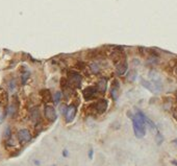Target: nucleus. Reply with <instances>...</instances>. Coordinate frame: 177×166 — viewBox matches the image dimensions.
I'll list each match as a JSON object with an SVG mask.
<instances>
[{
    "label": "nucleus",
    "instance_id": "20",
    "mask_svg": "<svg viewBox=\"0 0 177 166\" xmlns=\"http://www.w3.org/2000/svg\"><path fill=\"white\" fill-rule=\"evenodd\" d=\"M156 142H157V144H160L162 142H163V140H164V138H163V136L160 134V133H157V135H156Z\"/></svg>",
    "mask_w": 177,
    "mask_h": 166
},
{
    "label": "nucleus",
    "instance_id": "16",
    "mask_svg": "<svg viewBox=\"0 0 177 166\" xmlns=\"http://www.w3.org/2000/svg\"><path fill=\"white\" fill-rule=\"evenodd\" d=\"M90 71L92 72V73H94V74L99 73L100 66L98 65V64H96V63H92V64L90 65Z\"/></svg>",
    "mask_w": 177,
    "mask_h": 166
},
{
    "label": "nucleus",
    "instance_id": "18",
    "mask_svg": "<svg viewBox=\"0 0 177 166\" xmlns=\"http://www.w3.org/2000/svg\"><path fill=\"white\" fill-rule=\"evenodd\" d=\"M52 100L54 101V103H55V105H57V103H61V100H62V92H56L55 94H54L53 97H52Z\"/></svg>",
    "mask_w": 177,
    "mask_h": 166
},
{
    "label": "nucleus",
    "instance_id": "6",
    "mask_svg": "<svg viewBox=\"0 0 177 166\" xmlns=\"http://www.w3.org/2000/svg\"><path fill=\"white\" fill-rule=\"evenodd\" d=\"M92 107L95 109V111L98 113V114H102L107 110V107H108V101L106 99H99L97 103H95L94 105H92Z\"/></svg>",
    "mask_w": 177,
    "mask_h": 166
},
{
    "label": "nucleus",
    "instance_id": "17",
    "mask_svg": "<svg viewBox=\"0 0 177 166\" xmlns=\"http://www.w3.org/2000/svg\"><path fill=\"white\" fill-rule=\"evenodd\" d=\"M142 84H143V86L145 87V88H147L148 90H150L151 92H155V89L153 88V85L151 83H149V82H147V81H145V79H142Z\"/></svg>",
    "mask_w": 177,
    "mask_h": 166
},
{
    "label": "nucleus",
    "instance_id": "4",
    "mask_svg": "<svg viewBox=\"0 0 177 166\" xmlns=\"http://www.w3.org/2000/svg\"><path fill=\"white\" fill-rule=\"evenodd\" d=\"M76 112H77V108L75 105H70L67 107L65 111V119L67 122H72L76 116Z\"/></svg>",
    "mask_w": 177,
    "mask_h": 166
},
{
    "label": "nucleus",
    "instance_id": "12",
    "mask_svg": "<svg viewBox=\"0 0 177 166\" xmlns=\"http://www.w3.org/2000/svg\"><path fill=\"white\" fill-rule=\"evenodd\" d=\"M7 100H8V96H7L6 91L3 90V89H0V106L6 107Z\"/></svg>",
    "mask_w": 177,
    "mask_h": 166
},
{
    "label": "nucleus",
    "instance_id": "19",
    "mask_svg": "<svg viewBox=\"0 0 177 166\" xmlns=\"http://www.w3.org/2000/svg\"><path fill=\"white\" fill-rule=\"evenodd\" d=\"M29 75H30V73H29L28 71H26V72H25V73L23 74V75H22V84H23V85H24V84L26 83V81L28 79Z\"/></svg>",
    "mask_w": 177,
    "mask_h": 166
},
{
    "label": "nucleus",
    "instance_id": "5",
    "mask_svg": "<svg viewBox=\"0 0 177 166\" xmlns=\"http://www.w3.org/2000/svg\"><path fill=\"white\" fill-rule=\"evenodd\" d=\"M17 137H18V140H19L20 143L24 144V143H27L31 140V134L29 132L27 129H21L18 132L17 134Z\"/></svg>",
    "mask_w": 177,
    "mask_h": 166
},
{
    "label": "nucleus",
    "instance_id": "3",
    "mask_svg": "<svg viewBox=\"0 0 177 166\" xmlns=\"http://www.w3.org/2000/svg\"><path fill=\"white\" fill-rule=\"evenodd\" d=\"M44 114H45V117H46L50 122H54L56 120V118H57V114H56L55 109H54L53 106H51V105L45 106Z\"/></svg>",
    "mask_w": 177,
    "mask_h": 166
},
{
    "label": "nucleus",
    "instance_id": "11",
    "mask_svg": "<svg viewBox=\"0 0 177 166\" xmlns=\"http://www.w3.org/2000/svg\"><path fill=\"white\" fill-rule=\"evenodd\" d=\"M40 95H41L42 99H43L44 103H49L50 100H52V96H51V93L48 89H44L40 92Z\"/></svg>",
    "mask_w": 177,
    "mask_h": 166
},
{
    "label": "nucleus",
    "instance_id": "8",
    "mask_svg": "<svg viewBox=\"0 0 177 166\" xmlns=\"http://www.w3.org/2000/svg\"><path fill=\"white\" fill-rule=\"evenodd\" d=\"M127 69H128V64L126 62V59L122 60L116 64V72L119 75H124L127 72Z\"/></svg>",
    "mask_w": 177,
    "mask_h": 166
},
{
    "label": "nucleus",
    "instance_id": "22",
    "mask_svg": "<svg viewBox=\"0 0 177 166\" xmlns=\"http://www.w3.org/2000/svg\"><path fill=\"white\" fill-rule=\"evenodd\" d=\"M173 117L177 121V108H174V110H173Z\"/></svg>",
    "mask_w": 177,
    "mask_h": 166
},
{
    "label": "nucleus",
    "instance_id": "14",
    "mask_svg": "<svg viewBox=\"0 0 177 166\" xmlns=\"http://www.w3.org/2000/svg\"><path fill=\"white\" fill-rule=\"evenodd\" d=\"M30 116H31V120L34 122L39 121L40 119V113H39V109L38 108H34L30 112Z\"/></svg>",
    "mask_w": 177,
    "mask_h": 166
},
{
    "label": "nucleus",
    "instance_id": "26",
    "mask_svg": "<svg viewBox=\"0 0 177 166\" xmlns=\"http://www.w3.org/2000/svg\"><path fill=\"white\" fill-rule=\"evenodd\" d=\"M63 156H65V157L68 156V151H63Z\"/></svg>",
    "mask_w": 177,
    "mask_h": 166
},
{
    "label": "nucleus",
    "instance_id": "1",
    "mask_svg": "<svg viewBox=\"0 0 177 166\" xmlns=\"http://www.w3.org/2000/svg\"><path fill=\"white\" fill-rule=\"evenodd\" d=\"M143 112L141 111H136V115L131 116L132 120V127H134V132L136 138L141 139L146 135V123L143 118Z\"/></svg>",
    "mask_w": 177,
    "mask_h": 166
},
{
    "label": "nucleus",
    "instance_id": "23",
    "mask_svg": "<svg viewBox=\"0 0 177 166\" xmlns=\"http://www.w3.org/2000/svg\"><path fill=\"white\" fill-rule=\"evenodd\" d=\"M14 88H15V81H12L10 83V90L13 91L14 90Z\"/></svg>",
    "mask_w": 177,
    "mask_h": 166
},
{
    "label": "nucleus",
    "instance_id": "27",
    "mask_svg": "<svg viewBox=\"0 0 177 166\" xmlns=\"http://www.w3.org/2000/svg\"><path fill=\"white\" fill-rule=\"evenodd\" d=\"M173 143H175L177 145V139H175V140H173Z\"/></svg>",
    "mask_w": 177,
    "mask_h": 166
},
{
    "label": "nucleus",
    "instance_id": "24",
    "mask_svg": "<svg viewBox=\"0 0 177 166\" xmlns=\"http://www.w3.org/2000/svg\"><path fill=\"white\" fill-rule=\"evenodd\" d=\"M89 158L93 159V149H90V151H89Z\"/></svg>",
    "mask_w": 177,
    "mask_h": 166
},
{
    "label": "nucleus",
    "instance_id": "13",
    "mask_svg": "<svg viewBox=\"0 0 177 166\" xmlns=\"http://www.w3.org/2000/svg\"><path fill=\"white\" fill-rule=\"evenodd\" d=\"M17 110H18V103H16V101H13L12 105L7 108V113L10 116H14L16 114V112H17Z\"/></svg>",
    "mask_w": 177,
    "mask_h": 166
},
{
    "label": "nucleus",
    "instance_id": "7",
    "mask_svg": "<svg viewBox=\"0 0 177 166\" xmlns=\"http://www.w3.org/2000/svg\"><path fill=\"white\" fill-rule=\"evenodd\" d=\"M97 93V88L95 86H90V87H87L83 91V96L85 100H92L96 96Z\"/></svg>",
    "mask_w": 177,
    "mask_h": 166
},
{
    "label": "nucleus",
    "instance_id": "28",
    "mask_svg": "<svg viewBox=\"0 0 177 166\" xmlns=\"http://www.w3.org/2000/svg\"><path fill=\"white\" fill-rule=\"evenodd\" d=\"M176 99H177V93H176Z\"/></svg>",
    "mask_w": 177,
    "mask_h": 166
},
{
    "label": "nucleus",
    "instance_id": "10",
    "mask_svg": "<svg viewBox=\"0 0 177 166\" xmlns=\"http://www.w3.org/2000/svg\"><path fill=\"white\" fill-rule=\"evenodd\" d=\"M119 82L118 81H114L113 83V86H112V89H111V95H112L113 99L116 100L118 98V94H119Z\"/></svg>",
    "mask_w": 177,
    "mask_h": 166
},
{
    "label": "nucleus",
    "instance_id": "9",
    "mask_svg": "<svg viewBox=\"0 0 177 166\" xmlns=\"http://www.w3.org/2000/svg\"><path fill=\"white\" fill-rule=\"evenodd\" d=\"M96 88H97V91L101 94H104L106 92V89H107V78L106 77H101L98 81L97 83V86H96Z\"/></svg>",
    "mask_w": 177,
    "mask_h": 166
},
{
    "label": "nucleus",
    "instance_id": "25",
    "mask_svg": "<svg viewBox=\"0 0 177 166\" xmlns=\"http://www.w3.org/2000/svg\"><path fill=\"white\" fill-rule=\"evenodd\" d=\"M171 163H172L173 165L177 166V160H172V161H171Z\"/></svg>",
    "mask_w": 177,
    "mask_h": 166
},
{
    "label": "nucleus",
    "instance_id": "2",
    "mask_svg": "<svg viewBox=\"0 0 177 166\" xmlns=\"http://www.w3.org/2000/svg\"><path fill=\"white\" fill-rule=\"evenodd\" d=\"M67 81H68V84L70 87H73V88H80L83 77H81V75H80L78 72H76V71H69Z\"/></svg>",
    "mask_w": 177,
    "mask_h": 166
},
{
    "label": "nucleus",
    "instance_id": "15",
    "mask_svg": "<svg viewBox=\"0 0 177 166\" xmlns=\"http://www.w3.org/2000/svg\"><path fill=\"white\" fill-rule=\"evenodd\" d=\"M7 114V109L6 107H3V106H0V123L4 120L5 116Z\"/></svg>",
    "mask_w": 177,
    "mask_h": 166
},
{
    "label": "nucleus",
    "instance_id": "21",
    "mask_svg": "<svg viewBox=\"0 0 177 166\" xmlns=\"http://www.w3.org/2000/svg\"><path fill=\"white\" fill-rule=\"evenodd\" d=\"M10 136H12V135H10V127H6V129H5V137L8 139Z\"/></svg>",
    "mask_w": 177,
    "mask_h": 166
}]
</instances>
